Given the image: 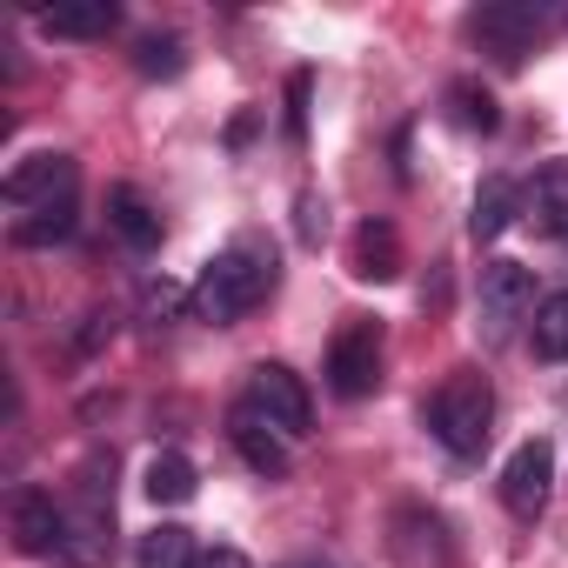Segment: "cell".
Returning <instances> with one entry per match:
<instances>
[{
  "instance_id": "1",
  "label": "cell",
  "mask_w": 568,
  "mask_h": 568,
  "mask_svg": "<svg viewBox=\"0 0 568 568\" xmlns=\"http://www.w3.org/2000/svg\"><path fill=\"white\" fill-rule=\"evenodd\" d=\"M274 295V247L267 241H234V247H221L207 267H201V281H194V315L201 322H214V328H227V322H241V315H254L261 302Z\"/></svg>"
},
{
  "instance_id": "2",
  "label": "cell",
  "mask_w": 568,
  "mask_h": 568,
  "mask_svg": "<svg viewBox=\"0 0 568 568\" xmlns=\"http://www.w3.org/2000/svg\"><path fill=\"white\" fill-rule=\"evenodd\" d=\"M428 435H435L448 455L475 462V455L488 448V435H495V388H488L475 368L448 375V382L428 395Z\"/></svg>"
},
{
  "instance_id": "3",
  "label": "cell",
  "mask_w": 568,
  "mask_h": 568,
  "mask_svg": "<svg viewBox=\"0 0 568 568\" xmlns=\"http://www.w3.org/2000/svg\"><path fill=\"white\" fill-rule=\"evenodd\" d=\"M561 21H568V8H535V0H501V8H481L468 28H475V41H481L495 61H508V68H515V61H521V54H528V48L548 34V28H561Z\"/></svg>"
},
{
  "instance_id": "4",
  "label": "cell",
  "mask_w": 568,
  "mask_h": 568,
  "mask_svg": "<svg viewBox=\"0 0 568 568\" xmlns=\"http://www.w3.org/2000/svg\"><path fill=\"white\" fill-rule=\"evenodd\" d=\"M328 388H335L342 402H362V395L382 388V322L355 315V322L328 342Z\"/></svg>"
},
{
  "instance_id": "5",
  "label": "cell",
  "mask_w": 568,
  "mask_h": 568,
  "mask_svg": "<svg viewBox=\"0 0 568 568\" xmlns=\"http://www.w3.org/2000/svg\"><path fill=\"white\" fill-rule=\"evenodd\" d=\"M74 187H81L74 154H28V161H14V168H8V181H0L8 207H21V214H41V207H74Z\"/></svg>"
},
{
  "instance_id": "6",
  "label": "cell",
  "mask_w": 568,
  "mask_h": 568,
  "mask_svg": "<svg viewBox=\"0 0 568 568\" xmlns=\"http://www.w3.org/2000/svg\"><path fill=\"white\" fill-rule=\"evenodd\" d=\"M535 308V274L521 261H488L481 267V342H508L515 322Z\"/></svg>"
},
{
  "instance_id": "7",
  "label": "cell",
  "mask_w": 568,
  "mask_h": 568,
  "mask_svg": "<svg viewBox=\"0 0 568 568\" xmlns=\"http://www.w3.org/2000/svg\"><path fill=\"white\" fill-rule=\"evenodd\" d=\"M247 402L288 435V442H302L308 428H315V402H308V388H302V375L295 368H281V362H261L254 375H247Z\"/></svg>"
},
{
  "instance_id": "8",
  "label": "cell",
  "mask_w": 568,
  "mask_h": 568,
  "mask_svg": "<svg viewBox=\"0 0 568 568\" xmlns=\"http://www.w3.org/2000/svg\"><path fill=\"white\" fill-rule=\"evenodd\" d=\"M114 555V501L101 495V481L88 475L81 481V501L68 508V541H61V561L68 568H101Z\"/></svg>"
},
{
  "instance_id": "9",
  "label": "cell",
  "mask_w": 568,
  "mask_h": 568,
  "mask_svg": "<svg viewBox=\"0 0 568 568\" xmlns=\"http://www.w3.org/2000/svg\"><path fill=\"white\" fill-rule=\"evenodd\" d=\"M548 488H555V448L535 435V442H521V448L508 455V468H501V508H508L515 521H535V515L548 508Z\"/></svg>"
},
{
  "instance_id": "10",
  "label": "cell",
  "mask_w": 568,
  "mask_h": 568,
  "mask_svg": "<svg viewBox=\"0 0 568 568\" xmlns=\"http://www.w3.org/2000/svg\"><path fill=\"white\" fill-rule=\"evenodd\" d=\"M227 442H234V455L254 468V475H267V481H281L295 462H288V435H281L254 402H234L227 408Z\"/></svg>"
},
{
  "instance_id": "11",
  "label": "cell",
  "mask_w": 568,
  "mask_h": 568,
  "mask_svg": "<svg viewBox=\"0 0 568 568\" xmlns=\"http://www.w3.org/2000/svg\"><path fill=\"white\" fill-rule=\"evenodd\" d=\"M14 541H21V555H61L68 508H54V495H41V488H21L14 495Z\"/></svg>"
},
{
  "instance_id": "12",
  "label": "cell",
  "mask_w": 568,
  "mask_h": 568,
  "mask_svg": "<svg viewBox=\"0 0 568 568\" xmlns=\"http://www.w3.org/2000/svg\"><path fill=\"white\" fill-rule=\"evenodd\" d=\"M521 221L535 234H568V161L535 168V181L521 187Z\"/></svg>"
},
{
  "instance_id": "13",
  "label": "cell",
  "mask_w": 568,
  "mask_h": 568,
  "mask_svg": "<svg viewBox=\"0 0 568 568\" xmlns=\"http://www.w3.org/2000/svg\"><path fill=\"white\" fill-rule=\"evenodd\" d=\"M348 267H355V281H395L402 274V234L388 221H362L348 241Z\"/></svg>"
},
{
  "instance_id": "14",
  "label": "cell",
  "mask_w": 568,
  "mask_h": 568,
  "mask_svg": "<svg viewBox=\"0 0 568 568\" xmlns=\"http://www.w3.org/2000/svg\"><path fill=\"white\" fill-rule=\"evenodd\" d=\"M114 21H121L114 0H74V8H48V14H41V34H54V41H94V34H108Z\"/></svg>"
},
{
  "instance_id": "15",
  "label": "cell",
  "mask_w": 568,
  "mask_h": 568,
  "mask_svg": "<svg viewBox=\"0 0 568 568\" xmlns=\"http://www.w3.org/2000/svg\"><path fill=\"white\" fill-rule=\"evenodd\" d=\"M521 214V187L508 181V174H488L481 181V194H475V214H468V234L475 241H501V227Z\"/></svg>"
},
{
  "instance_id": "16",
  "label": "cell",
  "mask_w": 568,
  "mask_h": 568,
  "mask_svg": "<svg viewBox=\"0 0 568 568\" xmlns=\"http://www.w3.org/2000/svg\"><path fill=\"white\" fill-rule=\"evenodd\" d=\"M108 221H114V234L128 241V247H161V214L134 194V187H108Z\"/></svg>"
},
{
  "instance_id": "17",
  "label": "cell",
  "mask_w": 568,
  "mask_h": 568,
  "mask_svg": "<svg viewBox=\"0 0 568 568\" xmlns=\"http://www.w3.org/2000/svg\"><path fill=\"white\" fill-rule=\"evenodd\" d=\"M141 488L154 495V501H168V508H181V501H194V488H201V475H194V462L187 455H154L148 462V475H141Z\"/></svg>"
},
{
  "instance_id": "18",
  "label": "cell",
  "mask_w": 568,
  "mask_h": 568,
  "mask_svg": "<svg viewBox=\"0 0 568 568\" xmlns=\"http://www.w3.org/2000/svg\"><path fill=\"white\" fill-rule=\"evenodd\" d=\"M528 342H535V362H568V288L548 295V302H535Z\"/></svg>"
},
{
  "instance_id": "19",
  "label": "cell",
  "mask_w": 568,
  "mask_h": 568,
  "mask_svg": "<svg viewBox=\"0 0 568 568\" xmlns=\"http://www.w3.org/2000/svg\"><path fill=\"white\" fill-rule=\"evenodd\" d=\"M448 121H455L462 134H495V128H501L495 94H488L481 81H455V88H448Z\"/></svg>"
},
{
  "instance_id": "20",
  "label": "cell",
  "mask_w": 568,
  "mask_h": 568,
  "mask_svg": "<svg viewBox=\"0 0 568 568\" xmlns=\"http://www.w3.org/2000/svg\"><path fill=\"white\" fill-rule=\"evenodd\" d=\"M194 561H201V555H194V528L161 521V528L141 535V568H194Z\"/></svg>"
},
{
  "instance_id": "21",
  "label": "cell",
  "mask_w": 568,
  "mask_h": 568,
  "mask_svg": "<svg viewBox=\"0 0 568 568\" xmlns=\"http://www.w3.org/2000/svg\"><path fill=\"white\" fill-rule=\"evenodd\" d=\"M134 68H141L148 81H174V74L187 68V48H181L174 34H141V41H134Z\"/></svg>"
},
{
  "instance_id": "22",
  "label": "cell",
  "mask_w": 568,
  "mask_h": 568,
  "mask_svg": "<svg viewBox=\"0 0 568 568\" xmlns=\"http://www.w3.org/2000/svg\"><path fill=\"white\" fill-rule=\"evenodd\" d=\"M74 234V207H41V214H21L14 221V241L21 247H48V241H68Z\"/></svg>"
},
{
  "instance_id": "23",
  "label": "cell",
  "mask_w": 568,
  "mask_h": 568,
  "mask_svg": "<svg viewBox=\"0 0 568 568\" xmlns=\"http://www.w3.org/2000/svg\"><path fill=\"white\" fill-rule=\"evenodd\" d=\"M295 227H302V241H308V247H322V234H328V201H322L315 187L295 201Z\"/></svg>"
},
{
  "instance_id": "24",
  "label": "cell",
  "mask_w": 568,
  "mask_h": 568,
  "mask_svg": "<svg viewBox=\"0 0 568 568\" xmlns=\"http://www.w3.org/2000/svg\"><path fill=\"white\" fill-rule=\"evenodd\" d=\"M308 88H315L308 74H295V81H288V134H295V141L308 134Z\"/></svg>"
},
{
  "instance_id": "25",
  "label": "cell",
  "mask_w": 568,
  "mask_h": 568,
  "mask_svg": "<svg viewBox=\"0 0 568 568\" xmlns=\"http://www.w3.org/2000/svg\"><path fill=\"white\" fill-rule=\"evenodd\" d=\"M174 308H181V288H168V281H161V288H148V315H161V322H168Z\"/></svg>"
},
{
  "instance_id": "26",
  "label": "cell",
  "mask_w": 568,
  "mask_h": 568,
  "mask_svg": "<svg viewBox=\"0 0 568 568\" xmlns=\"http://www.w3.org/2000/svg\"><path fill=\"white\" fill-rule=\"evenodd\" d=\"M194 568H254V561H247L241 548H207V555H201Z\"/></svg>"
}]
</instances>
